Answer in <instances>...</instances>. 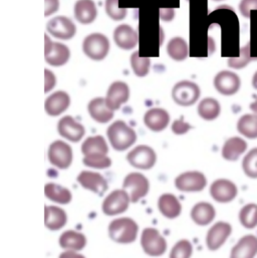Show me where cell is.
I'll list each match as a JSON object with an SVG mask.
<instances>
[{"instance_id":"obj_22","label":"cell","mask_w":257,"mask_h":258,"mask_svg":"<svg viewBox=\"0 0 257 258\" xmlns=\"http://www.w3.org/2000/svg\"><path fill=\"white\" fill-rule=\"evenodd\" d=\"M145 126L152 132H162L169 126L170 115L162 108H152L148 110L143 118Z\"/></svg>"},{"instance_id":"obj_11","label":"cell","mask_w":257,"mask_h":258,"mask_svg":"<svg viewBox=\"0 0 257 258\" xmlns=\"http://www.w3.org/2000/svg\"><path fill=\"white\" fill-rule=\"evenodd\" d=\"M174 184L181 192H200L207 186V178L202 172L188 171L177 176Z\"/></svg>"},{"instance_id":"obj_17","label":"cell","mask_w":257,"mask_h":258,"mask_svg":"<svg viewBox=\"0 0 257 258\" xmlns=\"http://www.w3.org/2000/svg\"><path fill=\"white\" fill-rule=\"evenodd\" d=\"M57 132L66 140L78 143L86 135L85 127L72 116L62 117L57 123Z\"/></svg>"},{"instance_id":"obj_10","label":"cell","mask_w":257,"mask_h":258,"mask_svg":"<svg viewBox=\"0 0 257 258\" xmlns=\"http://www.w3.org/2000/svg\"><path fill=\"white\" fill-rule=\"evenodd\" d=\"M127 161L136 169L150 170L157 162V154L150 146L139 145L128 152Z\"/></svg>"},{"instance_id":"obj_18","label":"cell","mask_w":257,"mask_h":258,"mask_svg":"<svg viewBox=\"0 0 257 258\" xmlns=\"http://www.w3.org/2000/svg\"><path fill=\"white\" fill-rule=\"evenodd\" d=\"M130 100V87L126 83L114 82L108 89L106 101L113 111H118Z\"/></svg>"},{"instance_id":"obj_30","label":"cell","mask_w":257,"mask_h":258,"mask_svg":"<svg viewBox=\"0 0 257 258\" xmlns=\"http://www.w3.org/2000/svg\"><path fill=\"white\" fill-rule=\"evenodd\" d=\"M58 243L65 250L81 251L87 245V237L84 233L79 231L67 230L59 236Z\"/></svg>"},{"instance_id":"obj_19","label":"cell","mask_w":257,"mask_h":258,"mask_svg":"<svg viewBox=\"0 0 257 258\" xmlns=\"http://www.w3.org/2000/svg\"><path fill=\"white\" fill-rule=\"evenodd\" d=\"M70 106V95L63 91H57L46 98L44 102V111L50 117H57L63 114Z\"/></svg>"},{"instance_id":"obj_42","label":"cell","mask_w":257,"mask_h":258,"mask_svg":"<svg viewBox=\"0 0 257 258\" xmlns=\"http://www.w3.org/2000/svg\"><path fill=\"white\" fill-rule=\"evenodd\" d=\"M257 10V0H241L239 3V11L245 18H250L252 11Z\"/></svg>"},{"instance_id":"obj_12","label":"cell","mask_w":257,"mask_h":258,"mask_svg":"<svg viewBox=\"0 0 257 258\" xmlns=\"http://www.w3.org/2000/svg\"><path fill=\"white\" fill-rule=\"evenodd\" d=\"M46 30L55 38L70 40L76 35L77 26L69 17L57 15L46 23Z\"/></svg>"},{"instance_id":"obj_31","label":"cell","mask_w":257,"mask_h":258,"mask_svg":"<svg viewBox=\"0 0 257 258\" xmlns=\"http://www.w3.org/2000/svg\"><path fill=\"white\" fill-rule=\"evenodd\" d=\"M44 195L50 201L60 205L70 204L73 200V194L71 190L55 183L45 184Z\"/></svg>"},{"instance_id":"obj_6","label":"cell","mask_w":257,"mask_h":258,"mask_svg":"<svg viewBox=\"0 0 257 258\" xmlns=\"http://www.w3.org/2000/svg\"><path fill=\"white\" fill-rule=\"evenodd\" d=\"M47 158L52 166L60 170H66L73 164L74 152L68 143L61 140H56L49 145Z\"/></svg>"},{"instance_id":"obj_36","label":"cell","mask_w":257,"mask_h":258,"mask_svg":"<svg viewBox=\"0 0 257 258\" xmlns=\"http://www.w3.org/2000/svg\"><path fill=\"white\" fill-rule=\"evenodd\" d=\"M239 221L246 229H254L257 226V204L248 203L239 211Z\"/></svg>"},{"instance_id":"obj_28","label":"cell","mask_w":257,"mask_h":258,"mask_svg":"<svg viewBox=\"0 0 257 258\" xmlns=\"http://www.w3.org/2000/svg\"><path fill=\"white\" fill-rule=\"evenodd\" d=\"M67 223L68 215L63 209L53 205L44 207V225L48 230H60Z\"/></svg>"},{"instance_id":"obj_40","label":"cell","mask_w":257,"mask_h":258,"mask_svg":"<svg viewBox=\"0 0 257 258\" xmlns=\"http://www.w3.org/2000/svg\"><path fill=\"white\" fill-rule=\"evenodd\" d=\"M192 254V243L187 239H181L172 247L170 252V258H191Z\"/></svg>"},{"instance_id":"obj_26","label":"cell","mask_w":257,"mask_h":258,"mask_svg":"<svg viewBox=\"0 0 257 258\" xmlns=\"http://www.w3.org/2000/svg\"><path fill=\"white\" fill-rule=\"evenodd\" d=\"M257 255V237L248 234L241 237L233 246L229 258H254Z\"/></svg>"},{"instance_id":"obj_49","label":"cell","mask_w":257,"mask_h":258,"mask_svg":"<svg viewBox=\"0 0 257 258\" xmlns=\"http://www.w3.org/2000/svg\"><path fill=\"white\" fill-rule=\"evenodd\" d=\"M252 87L257 91V72L253 75V78H252Z\"/></svg>"},{"instance_id":"obj_5","label":"cell","mask_w":257,"mask_h":258,"mask_svg":"<svg viewBox=\"0 0 257 258\" xmlns=\"http://www.w3.org/2000/svg\"><path fill=\"white\" fill-rule=\"evenodd\" d=\"M201 90L197 84L191 81H181L172 90L173 101L181 107H191L199 100Z\"/></svg>"},{"instance_id":"obj_43","label":"cell","mask_w":257,"mask_h":258,"mask_svg":"<svg viewBox=\"0 0 257 258\" xmlns=\"http://www.w3.org/2000/svg\"><path fill=\"white\" fill-rule=\"evenodd\" d=\"M171 129L175 135L181 136V135H185L186 133H188L190 130L192 129V127H191L190 124L186 123L183 118H181L179 120L174 121V123L172 124Z\"/></svg>"},{"instance_id":"obj_20","label":"cell","mask_w":257,"mask_h":258,"mask_svg":"<svg viewBox=\"0 0 257 258\" xmlns=\"http://www.w3.org/2000/svg\"><path fill=\"white\" fill-rule=\"evenodd\" d=\"M88 113L91 118L100 124H107L114 118L113 111L107 104L106 98H95L88 104Z\"/></svg>"},{"instance_id":"obj_47","label":"cell","mask_w":257,"mask_h":258,"mask_svg":"<svg viewBox=\"0 0 257 258\" xmlns=\"http://www.w3.org/2000/svg\"><path fill=\"white\" fill-rule=\"evenodd\" d=\"M58 258H86L85 255L79 253L78 251H73V250H65L59 254Z\"/></svg>"},{"instance_id":"obj_38","label":"cell","mask_w":257,"mask_h":258,"mask_svg":"<svg viewBox=\"0 0 257 258\" xmlns=\"http://www.w3.org/2000/svg\"><path fill=\"white\" fill-rule=\"evenodd\" d=\"M256 58L251 57V53H250V45L247 44L245 46H243L240 49V54L238 57H230L228 58V66L231 69H235V70H240L243 69L244 67H246L251 60H255Z\"/></svg>"},{"instance_id":"obj_24","label":"cell","mask_w":257,"mask_h":258,"mask_svg":"<svg viewBox=\"0 0 257 258\" xmlns=\"http://www.w3.org/2000/svg\"><path fill=\"white\" fill-rule=\"evenodd\" d=\"M158 209L164 217L168 219H175L180 216L182 212V205L174 194L164 193L158 199Z\"/></svg>"},{"instance_id":"obj_39","label":"cell","mask_w":257,"mask_h":258,"mask_svg":"<svg viewBox=\"0 0 257 258\" xmlns=\"http://www.w3.org/2000/svg\"><path fill=\"white\" fill-rule=\"evenodd\" d=\"M105 10L108 16L115 21H121L127 16V8L121 7L119 0H106Z\"/></svg>"},{"instance_id":"obj_23","label":"cell","mask_w":257,"mask_h":258,"mask_svg":"<svg viewBox=\"0 0 257 258\" xmlns=\"http://www.w3.org/2000/svg\"><path fill=\"white\" fill-rule=\"evenodd\" d=\"M75 18L84 25L93 23L98 17V8L94 0H78L74 7Z\"/></svg>"},{"instance_id":"obj_46","label":"cell","mask_w":257,"mask_h":258,"mask_svg":"<svg viewBox=\"0 0 257 258\" xmlns=\"http://www.w3.org/2000/svg\"><path fill=\"white\" fill-rule=\"evenodd\" d=\"M174 16H175V11L173 8H161L160 9V18L163 20V21H166V22H170L174 19Z\"/></svg>"},{"instance_id":"obj_35","label":"cell","mask_w":257,"mask_h":258,"mask_svg":"<svg viewBox=\"0 0 257 258\" xmlns=\"http://www.w3.org/2000/svg\"><path fill=\"white\" fill-rule=\"evenodd\" d=\"M151 67V60L147 56H141L138 50L134 51L131 55V68L133 73L138 78H145L149 72Z\"/></svg>"},{"instance_id":"obj_50","label":"cell","mask_w":257,"mask_h":258,"mask_svg":"<svg viewBox=\"0 0 257 258\" xmlns=\"http://www.w3.org/2000/svg\"><path fill=\"white\" fill-rule=\"evenodd\" d=\"M213 1H217L218 2V1H223V0H213Z\"/></svg>"},{"instance_id":"obj_44","label":"cell","mask_w":257,"mask_h":258,"mask_svg":"<svg viewBox=\"0 0 257 258\" xmlns=\"http://www.w3.org/2000/svg\"><path fill=\"white\" fill-rule=\"evenodd\" d=\"M56 85V77L54 76V74L45 69L44 70V93H48L50 92Z\"/></svg>"},{"instance_id":"obj_15","label":"cell","mask_w":257,"mask_h":258,"mask_svg":"<svg viewBox=\"0 0 257 258\" xmlns=\"http://www.w3.org/2000/svg\"><path fill=\"white\" fill-rule=\"evenodd\" d=\"M232 233V226L224 221L215 223L207 232L206 245L210 251L221 248Z\"/></svg>"},{"instance_id":"obj_45","label":"cell","mask_w":257,"mask_h":258,"mask_svg":"<svg viewBox=\"0 0 257 258\" xmlns=\"http://www.w3.org/2000/svg\"><path fill=\"white\" fill-rule=\"evenodd\" d=\"M59 9V0H44V16L47 17Z\"/></svg>"},{"instance_id":"obj_41","label":"cell","mask_w":257,"mask_h":258,"mask_svg":"<svg viewBox=\"0 0 257 258\" xmlns=\"http://www.w3.org/2000/svg\"><path fill=\"white\" fill-rule=\"evenodd\" d=\"M83 163L85 166L93 169H108L112 166L113 162L109 156H99V157H84Z\"/></svg>"},{"instance_id":"obj_34","label":"cell","mask_w":257,"mask_h":258,"mask_svg":"<svg viewBox=\"0 0 257 258\" xmlns=\"http://www.w3.org/2000/svg\"><path fill=\"white\" fill-rule=\"evenodd\" d=\"M237 131L247 139H257V115H243L237 122Z\"/></svg>"},{"instance_id":"obj_14","label":"cell","mask_w":257,"mask_h":258,"mask_svg":"<svg viewBox=\"0 0 257 258\" xmlns=\"http://www.w3.org/2000/svg\"><path fill=\"white\" fill-rule=\"evenodd\" d=\"M78 183L86 190L103 196L109 189V183L107 179L98 172L82 171L78 175Z\"/></svg>"},{"instance_id":"obj_4","label":"cell","mask_w":257,"mask_h":258,"mask_svg":"<svg viewBox=\"0 0 257 258\" xmlns=\"http://www.w3.org/2000/svg\"><path fill=\"white\" fill-rule=\"evenodd\" d=\"M141 246L143 251L149 255L158 257L167 251V241L160 231L153 227H147L141 235Z\"/></svg>"},{"instance_id":"obj_25","label":"cell","mask_w":257,"mask_h":258,"mask_svg":"<svg viewBox=\"0 0 257 258\" xmlns=\"http://www.w3.org/2000/svg\"><path fill=\"white\" fill-rule=\"evenodd\" d=\"M82 153L84 157L108 156L109 146L105 138L101 135L87 138L82 144Z\"/></svg>"},{"instance_id":"obj_9","label":"cell","mask_w":257,"mask_h":258,"mask_svg":"<svg viewBox=\"0 0 257 258\" xmlns=\"http://www.w3.org/2000/svg\"><path fill=\"white\" fill-rule=\"evenodd\" d=\"M71 58L70 48L60 42L52 41L47 34H44V59L51 67H62Z\"/></svg>"},{"instance_id":"obj_2","label":"cell","mask_w":257,"mask_h":258,"mask_svg":"<svg viewBox=\"0 0 257 258\" xmlns=\"http://www.w3.org/2000/svg\"><path fill=\"white\" fill-rule=\"evenodd\" d=\"M109 236L118 244H131L136 241L139 225L130 217L116 218L109 224Z\"/></svg>"},{"instance_id":"obj_32","label":"cell","mask_w":257,"mask_h":258,"mask_svg":"<svg viewBox=\"0 0 257 258\" xmlns=\"http://www.w3.org/2000/svg\"><path fill=\"white\" fill-rule=\"evenodd\" d=\"M197 112L201 119L205 121H214L221 113V106L217 100L213 98H205L199 103Z\"/></svg>"},{"instance_id":"obj_33","label":"cell","mask_w":257,"mask_h":258,"mask_svg":"<svg viewBox=\"0 0 257 258\" xmlns=\"http://www.w3.org/2000/svg\"><path fill=\"white\" fill-rule=\"evenodd\" d=\"M167 53L175 61H183L189 55L188 43L180 36L173 37L167 44Z\"/></svg>"},{"instance_id":"obj_48","label":"cell","mask_w":257,"mask_h":258,"mask_svg":"<svg viewBox=\"0 0 257 258\" xmlns=\"http://www.w3.org/2000/svg\"><path fill=\"white\" fill-rule=\"evenodd\" d=\"M250 110L253 112V114L257 115V99L250 105Z\"/></svg>"},{"instance_id":"obj_29","label":"cell","mask_w":257,"mask_h":258,"mask_svg":"<svg viewBox=\"0 0 257 258\" xmlns=\"http://www.w3.org/2000/svg\"><path fill=\"white\" fill-rule=\"evenodd\" d=\"M247 150V143L240 137L229 138L223 145L221 155L229 162L237 161Z\"/></svg>"},{"instance_id":"obj_7","label":"cell","mask_w":257,"mask_h":258,"mask_svg":"<svg viewBox=\"0 0 257 258\" xmlns=\"http://www.w3.org/2000/svg\"><path fill=\"white\" fill-rule=\"evenodd\" d=\"M132 203L131 197L125 189H117L111 192L103 201L102 210L107 216H116L125 213Z\"/></svg>"},{"instance_id":"obj_21","label":"cell","mask_w":257,"mask_h":258,"mask_svg":"<svg viewBox=\"0 0 257 258\" xmlns=\"http://www.w3.org/2000/svg\"><path fill=\"white\" fill-rule=\"evenodd\" d=\"M113 38L118 47L124 50L135 48L139 42L138 32L128 24H120L113 33Z\"/></svg>"},{"instance_id":"obj_27","label":"cell","mask_w":257,"mask_h":258,"mask_svg":"<svg viewBox=\"0 0 257 258\" xmlns=\"http://www.w3.org/2000/svg\"><path fill=\"white\" fill-rule=\"evenodd\" d=\"M191 219L199 226L209 225L216 217V210L209 202H198L190 212Z\"/></svg>"},{"instance_id":"obj_13","label":"cell","mask_w":257,"mask_h":258,"mask_svg":"<svg viewBox=\"0 0 257 258\" xmlns=\"http://www.w3.org/2000/svg\"><path fill=\"white\" fill-rule=\"evenodd\" d=\"M238 194L235 183L228 179H217L210 186V195L218 203L227 204L232 202Z\"/></svg>"},{"instance_id":"obj_1","label":"cell","mask_w":257,"mask_h":258,"mask_svg":"<svg viewBox=\"0 0 257 258\" xmlns=\"http://www.w3.org/2000/svg\"><path fill=\"white\" fill-rule=\"evenodd\" d=\"M107 136L113 149L119 152L128 150L137 142L138 138L136 131L122 120H118L109 126Z\"/></svg>"},{"instance_id":"obj_16","label":"cell","mask_w":257,"mask_h":258,"mask_svg":"<svg viewBox=\"0 0 257 258\" xmlns=\"http://www.w3.org/2000/svg\"><path fill=\"white\" fill-rule=\"evenodd\" d=\"M213 84L219 94L227 97L235 95L241 87L239 76L230 71L219 72L215 76Z\"/></svg>"},{"instance_id":"obj_3","label":"cell","mask_w":257,"mask_h":258,"mask_svg":"<svg viewBox=\"0 0 257 258\" xmlns=\"http://www.w3.org/2000/svg\"><path fill=\"white\" fill-rule=\"evenodd\" d=\"M111 43L109 38L99 32L91 33L83 41V51L91 59L101 61L109 54Z\"/></svg>"},{"instance_id":"obj_8","label":"cell","mask_w":257,"mask_h":258,"mask_svg":"<svg viewBox=\"0 0 257 258\" xmlns=\"http://www.w3.org/2000/svg\"><path fill=\"white\" fill-rule=\"evenodd\" d=\"M123 189L128 192L132 203L135 204L148 195L150 190V182L144 174L133 172L125 177Z\"/></svg>"},{"instance_id":"obj_37","label":"cell","mask_w":257,"mask_h":258,"mask_svg":"<svg viewBox=\"0 0 257 258\" xmlns=\"http://www.w3.org/2000/svg\"><path fill=\"white\" fill-rule=\"evenodd\" d=\"M242 170L247 177L257 179V148H253L244 156Z\"/></svg>"}]
</instances>
